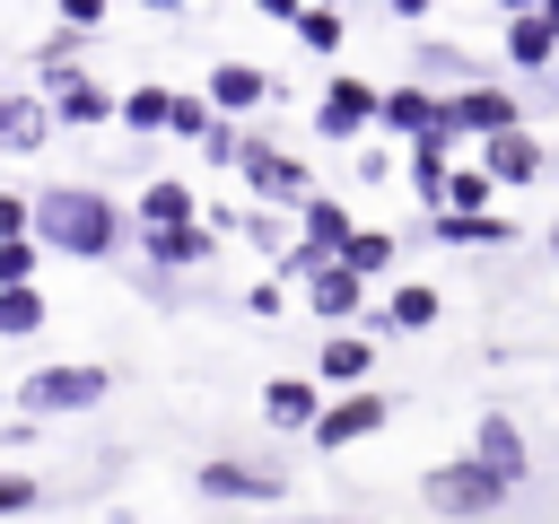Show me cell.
Masks as SVG:
<instances>
[{
    "label": "cell",
    "mask_w": 559,
    "mask_h": 524,
    "mask_svg": "<svg viewBox=\"0 0 559 524\" xmlns=\"http://www.w3.org/2000/svg\"><path fill=\"white\" fill-rule=\"evenodd\" d=\"M384 419H393V402H384L376 384H367V393H341V402H332V410L314 419V454H341V445H358V437H376Z\"/></svg>",
    "instance_id": "cell-9"
},
{
    "label": "cell",
    "mask_w": 559,
    "mask_h": 524,
    "mask_svg": "<svg viewBox=\"0 0 559 524\" xmlns=\"http://www.w3.org/2000/svg\"><path fill=\"white\" fill-rule=\"evenodd\" d=\"M384 131H402V140H428V131H445V96L437 87H384Z\"/></svg>",
    "instance_id": "cell-14"
},
{
    "label": "cell",
    "mask_w": 559,
    "mask_h": 524,
    "mask_svg": "<svg viewBox=\"0 0 559 524\" xmlns=\"http://www.w3.org/2000/svg\"><path fill=\"white\" fill-rule=\"evenodd\" d=\"M35 236V192H0V245Z\"/></svg>",
    "instance_id": "cell-30"
},
{
    "label": "cell",
    "mask_w": 559,
    "mask_h": 524,
    "mask_svg": "<svg viewBox=\"0 0 559 524\" xmlns=\"http://www.w3.org/2000/svg\"><path fill=\"white\" fill-rule=\"evenodd\" d=\"M428 323H437V288L428 279H402L384 297V332H428Z\"/></svg>",
    "instance_id": "cell-21"
},
{
    "label": "cell",
    "mask_w": 559,
    "mask_h": 524,
    "mask_svg": "<svg viewBox=\"0 0 559 524\" xmlns=\"http://www.w3.org/2000/svg\"><path fill=\"white\" fill-rule=\"evenodd\" d=\"M122 122L131 131H175V87H131L122 96Z\"/></svg>",
    "instance_id": "cell-24"
},
{
    "label": "cell",
    "mask_w": 559,
    "mask_h": 524,
    "mask_svg": "<svg viewBox=\"0 0 559 524\" xmlns=\"http://www.w3.org/2000/svg\"><path fill=\"white\" fill-rule=\"evenodd\" d=\"M472 454H480V463H489L507 489L524 480V428H515L507 410H480V428H472Z\"/></svg>",
    "instance_id": "cell-15"
},
{
    "label": "cell",
    "mask_w": 559,
    "mask_h": 524,
    "mask_svg": "<svg viewBox=\"0 0 559 524\" xmlns=\"http://www.w3.org/2000/svg\"><path fill=\"white\" fill-rule=\"evenodd\" d=\"M288 35H297L306 52H323V61H332V52L349 44V26H341V9H297V17H288Z\"/></svg>",
    "instance_id": "cell-22"
},
{
    "label": "cell",
    "mask_w": 559,
    "mask_h": 524,
    "mask_svg": "<svg viewBox=\"0 0 559 524\" xmlns=\"http://www.w3.org/2000/svg\"><path fill=\"white\" fill-rule=\"evenodd\" d=\"M218 253V227L201 218V227H175V236H140V262L148 271H192V262H210Z\"/></svg>",
    "instance_id": "cell-18"
},
{
    "label": "cell",
    "mask_w": 559,
    "mask_h": 524,
    "mask_svg": "<svg viewBox=\"0 0 559 524\" xmlns=\"http://www.w3.org/2000/svg\"><path fill=\"white\" fill-rule=\"evenodd\" d=\"M105 393H114V376H105V367L61 358V367H35V376L17 384V410H26V419H70V410H96Z\"/></svg>",
    "instance_id": "cell-3"
},
{
    "label": "cell",
    "mask_w": 559,
    "mask_h": 524,
    "mask_svg": "<svg viewBox=\"0 0 559 524\" xmlns=\"http://www.w3.org/2000/svg\"><path fill=\"white\" fill-rule=\"evenodd\" d=\"M52 122H61V114H52L44 96H9V140H0V148H9V157H35V148L52 140Z\"/></svg>",
    "instance_id": "cell-20"
},
{
    "label": "cell",
    "mask_w": 559,
    "mask_h": 524,
    "mask_svg": "<svg viewBox=\"0 0 559 524\" xmlns=\"http://www.w3.org/2000/svg\"><path fill=\"white\" fill-rule=\"evenodd\" d=\"M367 367H376V341H358V332H332V341L314 349V376L341 384V393H367Z\"/></svg>",
    "instance_id": "cell-19"
},
{
    "label": "cell",
    "mask_w": 559,
    "mask_h": 524,
    "mask_svg": "<svg viewBox=\"0 0 559 524\" xmlns=\"http://www.w3.org/2000/svg\"><path fill=\"white\" fill-rule=\"evenodd\" d=\"M306 306H314L332 332H349V323H358V306H367V279H358L349 262H332V271H314V279H306Z\"/></svg>",
    "instance_id": "cell-13"
},
{
    "label": "cell",
    "mask_w": 559,
    "mask_h": 524,
    "mask_svg": "<svg viewBox=\"0 0 559 524\" xmlns=\"http://www.w3.org/2000/svg\"><path fill=\"white\" fill-rule=\"evenodd\" d=\"M507 61L515 70H559V17L542 0H515L507 9Z\"/></svg>",
    "instance_id": "cell-10"
},
{
    "label": "cell",
    "mask_w": 559,
    "mask_h": 524,
    "mask_svg": "<svg viewBox=\"0 0 559 524\" xmlns=\"http://www.w3.org/2000/svg\"><path fill=\"white\" fill-rule=\"evenodd\" d=\"M323 410H332V402L314 393V376H271V384H262V419H271V428L314 437V419H323Z\"/></svg>",
    "instance_id": "cell-11"
},
{
    "label": "cell",
    "mask_w": 559,
    "mask_h": 524,
    "mask_svg": "<svg viewBox=\"0 0 559 524\" xmlns=\"http://www.w3.org/2000/svg\"><path fill=\"white\" fill-rule=\"evenodd\" d=\"M61 26H70V35H96V26H105V9H96V0H70V9H61Z\"/></svg>",
    "instance_id": "cell-32"
},
{
    "label": "cell",
    "mask_w": 559,
    "mask_h": 524,
    "mask_svg": "<svg viewBox=\"0 0 559 524\" xmlns=\"http://www.w3.org/2000/svg\"><path fill=\"white\" fill-rule=\"evenodd\" d=\"M550 253H559V218H550Z\"/></svg>",
    "instance_id": "cell-35"
},
{
    "label": "cell",
    "mask_w": 559,
    "mask_h": 524,
    "mask_svg": "<svg viewBox=\"0 0 559 524\" xmlns=\"http://www.w3.org/2000/svg\"><path fill=\"white\" fill-rule=\"evenodd\" d=\"M35 245L70 253V262H105V253H122V210L96 183H52V192H35Z\"/></svg>",
    "instance_id": "cell-1"
},
{
    "label": "cell",
    "mask_w": 559,
    "mask_h": 524,
    "mask_svg": "<svg viewBox=\"0 0 559 524\" xmlns=\"http://www.w3.org/2000/svg\"><path fill=\"white\" fill-rule=\"evenodd\" d=\"M480 175H489V183H533V175H542V140H533V131L480 140Z\"/></svg>",
    "instance_id": "cell-17"
},
{
    "label": "cell",
    "mask_w": 559,
    "mask_h": 524,
    "mask_svg": "<svg viewBox=\"0 0 559 524\" xmlns=\"http://www.w3.org/2000/svg\"><path fill=\"white\" fill-rule=\"evenodd\" d=\"M35 79H44V105H52L70 131H96V122H114V114H122V105H114V96H105V87H96V79H87V70L61 52V44L35 61Z\"/></svg>",
    "instance_id": "cell-4"
},
{
    "label": "cell",
    "mask_w": 559,
    "mask_h": 524,
    "mask_svg": "<svg viewBox=\"0 0 559 524\" xmlns=\"http://www.w3.org/2000/svg\"><path fill=\"white\" fill-rule=\"evenodd\" d=\"M35 262H44V245H35V236L0 245V288H35Z\"/></svg>",
    "instance_id": "cell-29"
},
{
    "label": "cell",
    "mask_w": 559,
    "mask_h": 524,
    "mask_svg": "<svg viewBox=\"0 0 559 524\" xmlns=\"http://www.w3.org/2000/svg\"><path fill=\"white\" fill-rule=\"evenodd\" d=\"M245 306H253V314H280V306H288V288H280V279H253V288H245Z\"/></svg>",
    "instance_id": "cell-33"
},
{
    "label": "cell",
    "mask_w": 559,
    "mask_h": 524,
    "mask_svg": "<svg viewBox=\"0 0 559 524\" xmlns=\"http://www.w3.org/2000/svg\"><path fill=\"white\" fill-rule=\"evenodd\" d=\"M227 114L210 105V96H175V140H192V148H210V131H218Z\"/></svg>",
    "instance_id": "cell-26"
},
{
    "label": "cell",
    "mask_w": 559,
    "mask_h": 524,
    "mask_svg": "<svg viewBox=\"0 0 559 524\" xmlns=\"http://www.w3.org/2000/svg\"><path fill=\"white\" fill-rule=\"evenodd\" d=\"M236 175L262 192V201H280V210H306L314 201V183H306V166L280 148V140H262V131H245V157H236Z\"/></svg>",
    "instance_id": "cell-7"
},
{
    "label": "cell",
    "mask_w": 559,
    "mask_h": 524,
    "mask_svg": "<svg viewBox=\"0 0 559 524\" xmlns=\"http://www.w3.org/2000/svg\"><path fill=\"white\" fill-rule=\"evenodd\" d=\"M445 131L454 140H498V131H524V105H515V87L480 79V87H454L445 96Z\"/></svg>",
    "instance_id": "cell-6"
},
{
    "label": "cell",
    "mask_w": 559,
    "mask_h": 524,
    "mask_svg": "<svg viewBox=\"0 0 559 524\" xmlns=\"http://www.w3.org/2000/svg\"><path fill=\"white\" fill-rule=\"evenodd\" d=\"M175 227H201V201H192V183H175V175L140 183V236H175Z\"/></svg>",
    "instance_id": "cell-12"
},
{
    "label": "cell",
    "mask_w": 559,
    "mask_h": 524,
    "mask_svg": "<svg viewBox=\"0 0 559 524\" xmlns=\"http://www.w3.org/2000/svg\"><path fill=\"white\" fill-rule=\"evenodd\" d=\"M419 498L437 507V515H454V524H472V515H498L515 489L480 463V454H454V463H437V472H419Z\"/></svg>",
    "instance_id": "cell-2"
},
{
    "label": "cell",
    "mask_w": 559,
    "mask_h": 524,
    "mask_svg": "<svg viewBox=\"0 0 559 524\" xmlns=\"http://www.w3.org/2000/svg\"><path fill=\"white\" fill-rule=\"evenodd\" d=\"M550 79H559V70H550Z\"/></svg>",
    "instance_id": "cell-36"
},
{
    "label": "cell",
    "mask_w": 559,
    "mask_h": 524,
    "mask_svg": "<svg viewBox=\"0 0 559 524\" xmlns=\"http://www.w3.org/2000/svg\"><path fill=\"white\" fill-rule=\"evenodd\" d=\"M236 227H245V236H253V245H262V253H271V271H280V262H288V253H297V245H288V218H280V210H245V218H236Z\"/></svg>",
    "instance_id": "cell-27"
},
{
    "label": "cell",
    "mask_w": 559,
    "mask_h": 524,
    "mask_svg": "<svg viewBox=\"0 0 559 524\" xmlns=\"http://www.w3.org/2000/svg\"><path fill=\"white\" fill-rule=\"evenodd\" d=\"M44 332V297L35 288H0V341H35Z\"/></svg>",
    "instance_id": "cell-25"
},
{
    "label": "cell",
    "mask_w": 559,
    "mask_h": 524,
    "mask_svg": "<svg viewBox=\"0 0 559 524\" xmlns=\"http://www.w3.org/2000/svg\"><path fill=\"white\" fill-rule=\"evenodd\" d=\"M314 131L323 140H358V131H384V87H367L358 70H332L323 79V96H314Z\"/></svg>",
    "instance_id": "cell-5"
},
{
    "label": "cell",
    "mask_w": 559,
    "mask_h": 524,
    "mask_svg": "<svg viewBox=\"0 0 559 524\" xmlns=\"http://www.w3.org/2000/svg\"><path fill=\"white\" fill-rule=\"evenodd\" d=\"M428 236H437V245H507L515 218H498V210H489V218H428Z\"/></svg>",
    "instance_id": "cell-23"
},
{
    "label": "cell",
    "mask_w": 559,
    "mask_h": 524,
    "mask_svg": "<svg viewBox=\"0 0 559 524\" xmlns=\"http://www.w3.org/2000/svg\"><path fill=\"white\" fill-rule=\"evenodd\" d=\"M35 498H44V489H35V480H26L17 463H0V515H26Z\"/></svg>",
    "instance_id": "cell-31"
},
{
    "label": "cell",
    "mask_w": 559,
    "mask_h": 524,
    "mask_svg": "<svg viewBox=\"0 0 559 524\" xmlns=\"http://www.w3.org/2000/svg\"><path fill=\"white\" fill-rule=\"evenodd\" d=\"M0 140H9V96H0Z\"/></svg>",
    "instance_id": "cell-34"
},
{
    "label": "cell",
    "mask_w": 559,
    "mask_h": 524,
    "mask_svg": "<svg viewBox=\"0 0 559 524\" xmlns=\"http://www.w3.org/2000/svg\"><path fill=\"white\" fill-rule=\"evenodd\" d=\"M271 96V70L262 61H210V105L218 114H253Z\"/></svg>",
    "instance_id": "cell-16"
},
{
    "label": "cell",
    "mask_w": 559,
    "mask_h": 524,
    "mask_svg": "<svg viewBox=\"0 0 559 524\" xmlns=\"http://www.w3.org/2000/svg\"><path fill=\"white\" fill-rule=\"evenodd\" d=\"M341 262H349V271H358V279H376V271H384V262H393V236H384V227H358V245H349V253H341Z\"/></svg>",
    "instance_id": "cell-28"
},
{
    "label": "cell",
    "mask_w": 559,
    "mask_h": 524,
    "mask_svg": "<svg viewBox=\"0 0 559 524\" xmlns=\"http://www.w3.org/2000/svg\"><path fill=\"white\" fill-rule=\"evenodd\" d=\"M192 480H201V498H227V507H271V498H288V472H262V463H236V454H210Z\"/></svg>",
    "instance_id": "cell-8"
}]
</instances>
